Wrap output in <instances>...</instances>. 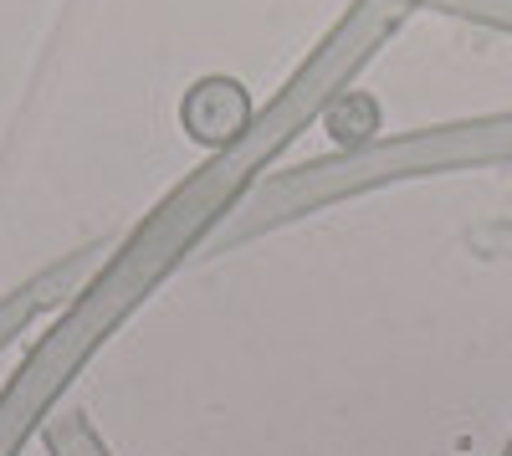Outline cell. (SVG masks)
Segmentation results:
<instances>
[{
	"label": "cell",
	"instance_id": "1",
	"mask_svg": "<svg viewBox=\"0 0 512 456\" xmlns=\"http://www.w3.org/2000/svg\"><path fill=\"white\" fill-rule=\"evenodd\" d=\"M236 190H241V180L226 170V164L210 159L205 170L169 195L159 211L128 236L123 252L82 287V298L67 308V318L36 344V354L21 364L11 390L0 395V456L21 451L31 426L52 410V400L67 390V380L88 364V354L144 303V293H154V282L205 236V226L216 216H226Z\"/></svg>",
	"mask_w": 512,
	"mask_h": 456
},
{
	"label": "cell",
	"instance_id": "2",
	"mask_svg": "<svg viewBox=\"0 0 512 456\" xmlns=\"http://www.w3.org/2000/svg\"><path fill=\"white\" fill-rule=\"evenodd\" d=\"M98 262V246L93 252H77V257H67V262H57L52 272H41L36 282H26V287H16V293L0 303V349H6L21 328L36 318V313H47L52 303H62L72 287H82V277H88V267Z\"/></svg>",
	"mask_w": 512,
	"mask_h": 456
},
{
	"label": "cell",
	"instance_id": "3",
	"mask_svg": "<svg viewBox=\"0 0 512 456\" xmlns=\"http://www.w3.org/2000/svg\"><path fill=\"white\" fill-rule=\"evenodd\" d=\"M47 451L52 456H108L103 441L93 436V426L82 421V416H57L47 426Z\"/></svg>",
	"mask_w": 512,
	"mask_h": 456
}]
</instances>
